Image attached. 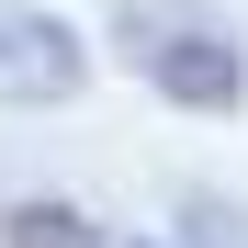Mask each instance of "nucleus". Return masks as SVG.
Listing matches in <instances>:
<instances>
[{"label": "nucleus", "instance_id": "obj_1", "mask_svg": "<svg viewBox=\"0 0 248 248\" xmlns=\"http://www.w3.org/2000/svg\"><path fill=\"white\" fill-rule=\"evenodd\" d=\"M79 79H91V46L57 12H12L0 0V102H79Z\"/></svg>", "mask_w": 248, "mask_h": 248}, {"label": "nucleus", "instance_id": "obj_2", "mask_svg": "<svg viewBox=\"0 0 248 248\" xmlns=\"http://www.w3.org/2000/svg\"><path fill=\"white\" fill-rule=\"evenodd\" d=\"M124 57H136L170 102H192V113H226V102H237V79H248L237 46H226V34H203V23H181V34H136Z\"/></svg>", "mask_w": 248, "mask_h": 248}]
</instances>
